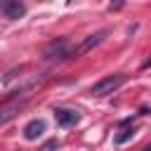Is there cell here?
Wrapping results in <instances>:
<instances>
[{
  "instance_id": "obj_8",
  "label": "cell",
  "mask_w": 151,
  "mask_h": 151,
  "mask_svg": "<svg viewBox=\"0 0 151 151\" xmlns=\"http://www.w3.org/2000/svg\"><path fill=\"white\" fill-rule=\"evenodd\" d=\"M134 137V127H125V130H120L116 137H113V142L116 144H125V142H130Z\"/></svg>"
},
{
  "instance_id": "obj_9",
  "label": "cell",
  "mask_w": 151,
  "mask_h": 151,
  "mask_svg": "<svg viewBox=\"0 0 151 151\" xmlns=\"http://www.w3.org/2000/svg\"><path fill=\"white\" fill-rule=\"evenodd\" d=\"M57 146H59V142H57V139H50V142H47L40 151H52V149H57Z\"/></svg>"
},
{
  "instance_id": "obj_10",
  "label": "cell",
  "mask_w": 151,
  "mask_h": 151,
  "mask_svg": "<svg viewBox=\"0 0 151 151\" xmlns=\"http://www.w3.org/2000/svg\"><path fill=\"white\" fill-rule=\"evenodd\" d=\"M123 2H125V0H116V2H111V5H109V9H111V12H113V9H120V7H123Z\"/></svg>"
},
{
  "instance_id": "obj_11",
  "label": "cell",
  "mask_w": 151,
  "mask_h": 151,
  "mask_svg": "<svg viewBox=\"0 0 151 151\" xmlns=\"http://www.w3.org/2000/svg\"><path fill=\"white\" fill-rule=\"evenodd\" d=\"M149 66H151V59H146V61H144V68H149Z\"/></svg>"
},
{
  "instance_id": "obj_4",
  "label": "cell",
  "mask_w": 151,
  "mask_h": 151,
  "mask_svg": "<svg viewBox=\"0 0 151 151\" xmlns=\"http://www.w3.org/2000/svg\"><path fill=\"white\" fill-rule=\"evenodd\" d=\"M104 38H106V31H97V33L87 35V38H85V40H83V42H80V45H78V47L73 50V57L87 54V52H90V50H94V47H97V45H99V42H101Z\"/></svg>"
},
{
  "instance_id": "obj_1",
  "label": "cell",
  "mask_w": 151,
  "mask_h": 151,
  "mask_svg": "<svg viewBox=\"0 0 151 151\" xmlns=\"http://www.w3.org/2000/svg\"><path fill=\"white\" fill-rule=\"evenodd\" d=\"M125 80H127V76L125 73H113V76H106V78H101V80H97L94 85H92V94L94 97H106V94H113L118 87H123L125 85Z\"/></svg>"
},
{
  "instance_id": "obj_7",
  "label": "cell",
  "mask_w": 151,
  "mask_h": 151,
  "mask_svg": "<svg viewBox=\"0 0 151 151\" xmlns=\"http://www.w3.org/2000/svg\"><path fill=\"white\" fill-rule=\"evenodd\" d=\"M26 106V99H21V101H12L9 106H5V109H0V123H7V120H12L21 109Z\"/></svg>"
},
{
  "instance_id": "obj_6",
  "label": "cell",
  "mask_w": 151,
  "mask_h": 151,
  "mask_svg": "<svg viewBox=\"0 0 151 151\" xmlns=\"http://www.w3.org/2000/svg\"><path fill=\"white\" fill-rule=\"evenodd\" d=\"M42 132H45V120H42V118H35V120H31V123L24 127V137H26L28 142H35Z\"/></svg>"
},
{
  "instance_id": "obj_2",
  "label": "cell",
  "mask_w": 151,
  "mask_h": 151,
  "mask_svg": "<svg viewBox=\"0 0 151 151\" xmlns=\"http://www.w3.org/2000/svg\"><path fill=\"white\" fill-rule=\"evenodd\" d=\"M42 57H45L47 61H64V59L73 57V50L68 47V42H66L64 38H57V40H52V42L45 47Z\"/></svg>"
},
{
  "instance_id": "obj_3",
  "label": "cell",
  "mask_w": 151,
  "mask_h": 151,
  "mask_svg": "<svg viewBox=\"0 0 151 151\" xmlns=\"http://www.w3.org/2000/svg\"><path fill=\"white\" fill-rule=\"evenodd\" d=\"M24 14H26V5L21 0H0V17L2 19L14 21V19H21Z\"/></svg>"
},
{
  "instance_id": "obj_5",
  "label": "cell",
  "mask_w": 151,
  "mask_h": 151,
  "mask_svg": "<svg viewBox=\"0 0 151 151\" xmlns=\"http://www.w3.org/2000/svg\"><path fill=\"white\" fill-rule=\"evenodd\" d=\"M54 120L61 125V127H68V125H76L80 120V113L76 109H54Z\"/></svg>"
}]
</instances>
